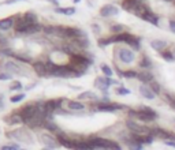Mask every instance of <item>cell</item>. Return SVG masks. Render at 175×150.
Listing matches in <instances>:
<instances>
[{
  "instance_id": "2e32d148",
  "label": "cell",
  "mask_w": 175,
  "mask_h": 150,
  "mask_svg": "<svg viewBox=\"0 0 175 150\" xmlns=\"http://www.w3.org/2000/svg\"><path fill=\"white\" fill-rule=\"evenodd\" d=\"M58 12H62V14H66V15H74L75 14V8H56Z\"/></svg>"
},
{
  "instance_id": "4fadbf2b",
  "label": "cell",
  "mask_w": 175,
  "mask_h": 150,
  "mask_svg": "<svg viewBox=\"0 0 175 150\" xmlns=\"http://www.w3.org/2000/svg\"><path fill=\"white\" fill-rule=\"evenodd\" d=\"M41 139H43L44 143H45V145H48L49 148H55V146L58 145V141H56L55 138H52V136H49V135H44V136H41Z\"/></svg>"
},
{
  "instance_id": "ba28073f",
  "label": "cell",
  "mask_w": 175,
  "mask_h": 150,
  "mask_svg": "<svg viewBox=\"0 0 175 150\" xmlns=\"http://www.w3.org/2000/svg\"><path fill=\"white\" fill-rule=\"evenodd\" d=\"M140 93H141L142 97L148 98V100H153V98L156 97V94L151 89V86H148V85H142L141 87H140Z\"/></svg>"
},
{
  "instance_id": "e0dca14e",
  "label": "cell",
  "mask_w": 175,
  "mask_h": 150,
  "mask_svg": "<svg viewBox=\"0 0 175 150\" xmlns=\"http://www.w3.org/2000/svg\"><path fill=\"white\" fill-rule=\"evenodd\" d=\"M160 53H161V56H163L165 60H168V62H173V60L175 59V57H174V53L168 52V51H163V52H160Z\"/></svg>"
},
{
  "instance_id": "5bb4252c",
  "label": "cell",
  "mask_w": 175,
  "mask_h": 150,
  "mask_svg": "<svg viewBox=\"0 0 175 150\" xmlns=\"http://www.w3.org/2000/svg\"><path fill=\"white\" fill-rule=\"evenodd\" d=\"M138 78H140V81L141 82H144V83H151L152 81H153V78H152V75L149 74V72H141V74H138Z\"/></svg>"
},
{
  "instance_id": "1f68e13d",
  "label": "cell",
  "mask_w": 175,
  "mask_h": 150,
  "mask_svg": "<svg viewBox=\"0 0 175 150\" xmlns=\"http://www.w3.org/2000/svg\"><path fill=\"white\" fill-rule=\"evenodd\" d=\"M173 3H175V0H173Z\"/></svg>"
},
{
  "instance_id": "7a4b0ae2",
  "label": "cell",
  "mask_w": 175,
  "mask_h": 150,
  "mask_svg": "<svg viewBox=\"0 0 175 150\" xmlns=\"http://www.w3.org/2000/svg\"><path fill=\"white\" fill-rule=\"evenodd\" d=\"M122 7L125 8L126 11L131 12V14H134L140 18H142L146 12L151 11V10L148 8V6H145V3L140 2V0H125Z\"/></svg>"
},
{
  "instance_id": "603a6c76",
  "label": "cell",
  "mask_w": 175,
  "mask_h": 150,
  "mask_svg": "<svg viewBox=\"0 0 175 150\" xmlns=\"http://www.w3.org/2000/svg\"><path fill=\"white\" fill-rule=\"evenodd\" d=\"M111 31H114V33H122L123 26H122V25H114V26L111 27Z\"/></svg>"
},
{
  "instance_id": "9c48e42d",
  "label": "cell",
  "mask_w": 175,
  "mask_h": 150,
  "mask_svg": "<svg viewBox=\"0 0 175 150\" xmlns=\"http://www.w3.org/2000/svg\"><path fill=\"white\" fill-rule=\"evenodd\" d=\"M14 21H15V18H6V19H2V21H0V30H3V31L10 30V29L14 26Z\"/></svg>"
},
{
  "instance_id": "f1b7e54d",
  "label": "cell",
  "mask_w": 175,
  "mask_h": 150,
  "mask_svg": "<svg viewBox=\"0 0 175 150\" xmlns=\"http://www.w3.org/2000/svg\"><path fill=\"white\" fill-rule=\"evenodd\" d=\"M93 30L94 33H100V27H97V25H93Z\"/></svg>"
},
{
  "instance_id": "52a82bcc",
  "label": "cell",
  "mask_w": 175,
  "mask_h": 150,
  "mask_svg": "<svg viewBox=\"0 0 175 150\" xmlns=\"http://www.w3.org/2000/svg\"><path fill=\"white\" fill-rule=\"evenodd\" d=\"M118 11H119V10H118L115 6L107 4L100 10V15L101 17H114V15H118Z\"/></svg>"
},
{
  "instance_id": "30bf717a",
  "label": "cell",
  "mask_w": 175,
  "mask_h": 150,
  "mask_svg": "<svg viewBox=\"0 0 175 150\" xmlns=\"http://www.w3.org/2000/svg\"><path fill=\"white\" fill-rule=\"evenodd\" d=\"M151 47L153 48V49H156V51H160V52H163L164 48H167V43L163 41V40H153L151 43Z\"/></svg>"
},
{
  "instance_id": "5b68a950",
  "label": "cell",
  "mask_w": 175,
  "mask_h": 150,
  "mask_svg": "<svg viewBox=\"0 0 175 150\" xmlns=\"http://www.w3.org/2000/svg\"><path fill=\"white\" fill-rule=\"evenodd\" d=\"M123 108L122 105H118V104H112V103H101L97 105L96 109L101 111V112H115L116 109H120Z\"/></svg>"
},
{
  "instance_id": "7c38bea8",
  "label": "cell",
  "mask_w": 175,
  "mask_h": 150,
  "mask_svg": "<svg viewBox=\"0 0 175 150\" xmlns=\"http://www.w3.org/2000/svg\"><path fill=\"white\" fill-rule=\"evenodd\" d=\"M142 19L146 22H151V23H153V25H157V15H155L153 12H151V11L146 12L144 17H142Z\"/></svg>"
},
{
  "instance_id": "cb8c5ba5",
  "label": "cell",
  "mask_w": 175,
  "mask_h": 150,
  "mask_svg": "<svg viewBox=\"0 0 175 150\" xmlns=\"http://www.w3.org/2000/svg\"><path fill=\"white\" fill-rule=\"evenodd\" d=\"M144 60H141V63H140V66L141 67H145V68H148L149 66H151V60L148 59V57H142Z\"/></svg>"
},
{
  "instance_id": "6da1fadb",
  "label": "cell",
  "mask_w": 175,
  "mask_h": 150,
  "mask_svg": "<svg viewBox=\"0 0 175 150\" xmlns=\"http://www.w3.org/2000/svg\"><path fill=\"white\" fill-rule=\"evenodd\" d=\"M88 143L90 145V148L93 150H122L119 145L114 141L110 139H104V138H98V136H92L88 139Z\"/></svg>"
},
{
  "instance_id": "d4e9b609",
  "label": "cell",
  "mask_w": 175,
  "mask_h": 150,
  "mask_svg": "<svg viewBox=\"0 0 175 150\" xmlns=\"http://www.w3.org/2000/svg\"><path fill=\"white\" fill-rule=\"evenodd\" d=\"M2 150H18V146H15V145H8V146H3Z\"/></svg>"
},
{
  "instance_id": "8992f818",
  "label": "cell",
  "mask_w": 175,
  "mask_h": 150,
  "mask_svg": "<svg viewBox=\"0 0 175 150\" xmlns=\"http://www.w3.org/2000/svg\"><path fill=\"white\" fill-rule=\"evenodd\" d=\"M33 70L40 76H44V75L49 74V70H48V67H47V63H44V62H36L33 64Z\"/></svg>"
},
{
  "instance_id": "9a60e30c",
  "label": "cell",
  "mask_w": 175,
  "mask_h": 150,
  "mask_svg": "<svg viewBox=\"0 0 175 150\" xmlns=\"http://www.w3.org/2000/svg\"><path fill=\"white\" fill-rule=\"evenodd\" d=\"M79 100H84V98H89V100H97V95L94 93H92V91H86V93H82L79 94Z\"/></svg>"
},
{
  "instance_id": "ac0fdd59",
  "label": "cell",
  "mask_w": 175,
  "mask_h": 150,
  "mask_svg": "<svg viewBox=\"0 0 175 150\" xmlns=\"http://www.w3.org/2000/svg\"><path fill=\"white\" fill-rule=\"evenodd\" d=\"M149 86H151V89L153 90V93H155V94H159V93H160V86L156 83L155 81H152L151 83H149Z\"/></svg>"
},
{
  "instance_id": "83f0119b",
  "label": "cell",
  "mask_w": 175,
  "mask_h": 150,
  "mask_svg": "<svg viewBox=\"0 0 175 150\" xmlns=\"http://www.w3.org/2000/svg\"><path fill=\"white\" fill-rule=\"evenodd\" d=\"M170 29L173 33H175V21H170Z\"/></svg>"
},
{
  "instance_id": "7402d4cb",
  "label": "cell",
  "mask_w": 175,
  "mask_h": 150,
  "mask_svg": "<svg viewBox=\"0 0 175 150\" xmlns=\"http://www.w3.org/2000/svg\"><path fill=\"white\" fill-rule=\"evenodd\" d=\"M101 70H103V72H104V74H106L107 76H111V75H112V70H111L108 66L103 64V66H101Z\"/></svg>"
},
{
  "instance_id": "3957f363",
  "label": "cell",
  "mask_w": 175,
  "mask_h": 150,
  "mask_svg": "<svg viewBox=\"0 0 175 150\" xmlns=\"http://www.w3.org/2000/svg\"><path fill=\"white\" fill-rule=\"evenodd\" d=\"M129 115L135 117V120H140V122H144V123H151L153 120H156V117H157V113L149 107H141V109L138 111H130Z\"/></svg>"
},
{
  "instance_id": "44dd1931",
  "label": "cell",
  "mask_w": 175,
  "mask_h": 150,
  "mask_svg": "<svg viewBox=\"0 0 175 150\" xmlns=\"http://www.w3.org/2000/svg\"><path fill=\"white\" fill-rule=\"evenodd\" d=\"M25 98V94H17L14 95V97H11V103H19V101H22Z\"/></svg>"
},
{
  "instance_id": "484cf974",
  "label": "cell",
  "mask_w": 175,
  "mask_h": 150,
  "mask_svg": "<svg viewBox=\"0 0 175 150\" xmlns=\"http://www.w3.org/2000/svg\"><path fill=\"white\" fill-rule=\"evenodd\" d=\"M21 87H22V85L19 82H15V83L11 86V90H18V89H21Z\"/></svg>"
},
{
  "instance_id": "4316f807",
  "label": "cell",
  "mask_w": 175,
  "mask_h": 150,
  "mask_svg": "<svg viewBox=\"0 0 175 150\" xmlns=\"http://www.w3.org/2000/svg\"><path fill=\"white\" fill-rule=\"evenodd\" d=\"M164 143H165L167 146H171V148L175 149V141H164Z\"/></svg>"
},
{
  "instance_id": "ffe728a7",
  "label": "cell",
  "mask_w": 175,
  "mask_h": 150,
  "mask_svg": "<svg viewBox=\"0 0 175 150\" xmlns=\"http://www.w3.org/2000/svg\"><path fill=\"white\" fill-rule=\"evenodd\" d=\"M116 93L120 94V95H127V94H130V90L129 89H126V87H118Z\"/></svg>"
},
{
  "instance_id": "8fae6325",
  "label": "cell",
  "mask_w": 175,
  "mask_h": 150,
  "mask_svg": "<svg viewBox=\"0 0 175 150\" xmlns=\"http://www.w3.org/2000/svg\"><path fill=\"white\" fill-rule=\"evenodd\" d=\"M67 108L70 111H84L85 105L78 101H67Z\"/></svg>"
},
{
  "instance_id": "4dcf8cb0",
  "label": "cell",
  "mask_w": 175,
  "mask_h": 150,
  "mask_svg": "<svg viewBox=\"0 0 175 150\" xmlns=\"http://www.w3.org/2000/svg\"><path fill=\"white\" fill-rule=\"evenodd\" d=\"M173 53H174V57H175V49H174V52H173Z\"/></svg>"
},
{
  "instance_id": "277c9868",
  "label": "cell",
  "mask_w": 175,
  "mask_h": 150,
  "mask_svg": "<svg viewBox=\"0 0 175 150\" xmlns=\"http://www.w3.org/2000/svg\"><path fill=\"white\" fill-rule=\"evenodd\" d=\"M118 55H119L120 62L126 63V64L133 63V62H134V59H135L134 53H133L130 49H127V48H120V49L118 51Z\"/></svg>"
},
{
  "instance_id": "d6986e66",
  "label": "cell",
  "mask_w": 175,
  "mask_h": 150,
  "mask_svg": "<svg viewBox=\"0 0 175 150\" xmlns=\"http://www.w3.org/2000/svg\"><path fill=\"white\" fill-rule=\"evenodd\" d=\"M123 76H126V78H138V72L135 71H125L122 72Z\"/></svg>"
},
{
  "instance_id": "f546056e",
  "label": "cell",
  "mask_w": 175,
  "mask_h": 150,
  "mask_svg": "<svg viewBox=\"0 0 175 150\" xmlns=\"http://www.w3.org/2000/svg\"><path fill=\"white\" fill-rule=\"evenodd\" d=\"M79 2V0H74V3H78Z\"/></svg>"
}]
</instances>
